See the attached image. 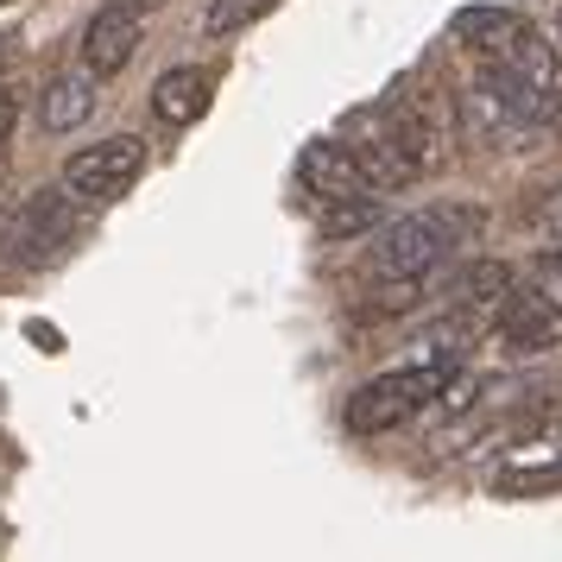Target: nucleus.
<instances>
[{"mask_svg":"<svg viewBox=\"0 0 562 562\" xmlns=\"http://www.w3.org/2000/svg\"><path fill=\"white\" fill-rule=\"evenodd\" d=\"M486 228V209L481 203H430L417 209V215H398V222H385L373 228L367 240V272L373 279H411L424 284L430 272H442L461 247H474Z\"/></svg>","mask_w":562,"mask_h":562,"instance_id":"1","label":"nucleus"},{"mask_svg":"<svg viewBox=\"0 0 562 562\" xmlns=\"http://www.w3.org/2000/svg\"><path fill=\"white\" fill-rule=\"evenodd\" d=\"M385 121H392V133H398V146L411 153V165H417V178H430V171H442L449 158H456V102L442 95V89H417V82H392L385 89Z\"/></svg>","mask_w":562,"mask_h":562,"instance_id":"2","label":"nucleus"},{"mask_svg":"<svg viewBox=\"0 0 562 562\" xmlns=\"http://www.w3.org/2000/svg\"><path fill=\"white\" fill-rule=\"evenodd\" d=\"M442 380L449 373H436V367H392V373H380V380H367L348 392V430L355 436H392V430H405L411 417H424L430 411V398L442 392Z\"/></svg>","mask_w":562,"mask_h":562,"instance_id":"3","label":"nucleus"},{"mask_svg":"<svg viewBox=\"0 0 562 562\" xmlns=\"http://www.w3.org/2000/svg\"><path fill=\"white\" fill-rule=\"evenodd\" d=\"M139 171H146V139L114 133V139H95V146H82V153L64 158V190L77 203L102 209L114 196H127L133 183H139Z\"/></svg>","mask_w":562,"mask_h":562,"instance_id":"4","label":"nucleus"},{"mask_svg":"<svg viewBox=\"0 0 562 562\" xmlns=\"http://www.w3.org/2000/svg\"><path fill=\"white\" fill-rule=\"evenodd\" d=\"M341 146L355 153V165L367 171V183L373 190H405V183H417V165H411V153L398 146V133H392V121H385V108H355L348 121H341Z\"/></svg>","mask_w":562,"mask_h":562,"instance_id":"5","label":"nucleus"},{"mask_svg":"<svg viewBox=\"0 0 562 562\" xmlns=\"http://www.w3.org/2000/svg\"><path fill=\"white\" fill-rule=\"evenodd\" d=\"M70 203H77L70 190H38V196H26L20 215H13V228H7V259L38 266L57 247H70V234H77V209Z\"/></svg>","mask_w":562,"mask_h":562,"instance_id":"6","label":"nucleus"},{"mask_svg":"<svg viewBox=\"0 0 562 562\" xmlns=\"http://www.w3.org/2000/svg\"><path fill=\"white\" fill-rule=\"evenodd\" d=\"M139 45H146V0H108V7H95V20L82 32V70L121 77Z\"/></svg>","mask_w":562,"mask_h":562,"instance_id":"7","label":"nucleus"},{"mask_svg":"<svg viewBox=\"0 0 562 562\" xmlns=\"http://www.w3.org/2000/svg\"><path fill=\"white\" fill-rule=\"evenodd\" d=\"M297 183H304L316 203H348V196H373L367 171L355 165V153L341 139H316L297 153Z\"/></svg>","mask_w":562,"mask_h":562,"instance_id":"8","label":"nucleus"},{"mask_svg":"<svg viewBox=\"0 0 562 562\" xmlns=\"http://www.w3.org/2000/svg\"><path fill=\"white\" fill-rule=\"evenodd\" d=\"M461 121H468V139H481V146H506V153L525 139V133H537L486 77H474V89L461 95Z\"/></svg>","mask_w":562,"mask_h":562,"instance_id":"9","label":"nucleus"},{"mask_svg":"<svg viewBox=\"0 0 562 562\" xmlns=\"http://www.w3.org/2000/svg\"><path fill=\"white\" fill-rule=\"evenodd\" d=\"M209 102H215V77L196 70V64H178V70H165L153 82V114L165 127H196L209 114Z\"/></svg>","mask_w":562,"mask_h":562,"instance_id":"10","label":"nucleus"},{"mask_svg":"<svg viewBox=\"0 0 562 562\" xmlns=\"http://www.w3.org/2000/svg\"><path fill=\"white\" fill-rule=\"evenodd\" d=\"M95 70H64V77L45 82V95H38V127L45 133H77L89 114H95V102H102V89H95Z\"/></svg>","mask_w":562,"mask_h":562,"instance_id":"11","label":"nucleus"},{"mask_svg":"<svg viewBox=\"0 0 562 562\" xmlns=\"http://www.w3.org/2000/svg\"><path fill=\"white\" fill-rule=\"evenodd\" d=\"M518 26H525V20H518L512 7H461V13H456V38L481 57V64L506 52L512 38H518Z\"/></svg>","mask_w":562,"mask_h":562,"instance_id":"12","label":"nucleus"},{"mask_svg":"<svg viewBox=\"0 0 562 562\" xmlns=\"http://www.w3.org/2000/svg\"><path fill=\"white\" fill-rule=\"evenodd\" d=\"M506 291H512V266L506 259H474L468 272L449 279V304L456 310H493V304H506Z\"/></svg>","mask_w":562,"mask_h":562,"instance_id":"13","label":"nucleus"},{"mask_svg":"<svg viewBox=\"0 0 562 562\" xmlns=\"http://www.w3.org/2000/svg\"><path fill=\"white\" fill-rule=\"evenodd\" d=\"M316 228H323V240H360V234L385 228V203H380V190H373V196H348V203H323Z\"/></svg>","mask_w":562,"mask_h":562,"instance_id":"14","label":"nucleus"},{"mask_svg":"<svg viewBox=\"0 0 562 562\" xmlns=\"http://www.w3.org/2000/svg\"><path fill=\"white\" fill-rule=\"evenodd\" d=\"M518 291H525L531 304H543L550 316H562V254H543V259H537Z\"/></svg>","mask_w":562,"mask_h":562,"instance_id":"15","label":"nucleus"},{"mask_svg":"<svg viewBox=\"0 0 562 562\" xmlns=\"http://www.w3.org/2000/svg\"><path fill=\"white\" fill-rule=\"evenodd\" d=\"M279 0H215L203 13V26L215 32V38H228V32H240V26H254L259 13H272Z\"/></svg>","mask_w":562,"mask_h":562,"instance_id":"16","label":"nucleus"},{"mask_svg":"<svg viewBox=\"0 0 562 562\" xmlns=\"http://www.w3.org/2000/svg\"><path fill=\"white\" fill-rule=\"evenodd\" d=\"M525 228H531L537 240L562 247V183H550V190H543V196H537V203L525 209Z\"/></svg>","mask_w":562,"mask_h":562,"instance_id":"17","label":"nucleus"},{"mask_svg":"<svg viewBox=\"0 0 562 562\" xmlns=\"http://www.w3.org/2000/svg\"><path fill=\"white\" fill-rule=\"evenodd\" d=\"M13 121H20V95H13V89L0 82V146L13 139Z\"/></svg>","mask_w":562,"mask_h":562,"instance_id":"18","label":"nucleus"},{"mask_svg":"<svg viewBox=\"0 0 562 562\" xmlns=\"http://www.w3.org/2000/svg\"><path fill=\"white\" fill-rule=\"evenodd\" d=\"M13 64H20V38H13V32H0V77H7Z\"/></svg>","mask_w":562,"mask_h":562,"instance_id":"19","label":"nucleus"},{"mask_svg":"<svg viewBox=\"0 0 562 562\" xmlns=\"http://www.w3.org/2000/svg\"><path fill=\"white\" fill-rule=\"evenodd\" d=\"M557 32H562V7H557Z\"/></svg>","mask_w":562,"mask_h":562,"instance_id":"20","label":"nucleus"},{"mask_svg":"<svg viewBox=\"0 0 562 562\" xmlns=\"http://www.w3.org/2000/svg\"><path fill=\"white\" fill-rule=\"evenodd\" d=\"M0 7H7V0H0Z\"/></svg>","mask_w":562,"mask_h":562,"instance_id":"21","label":"nucleus"}]
</instances>
